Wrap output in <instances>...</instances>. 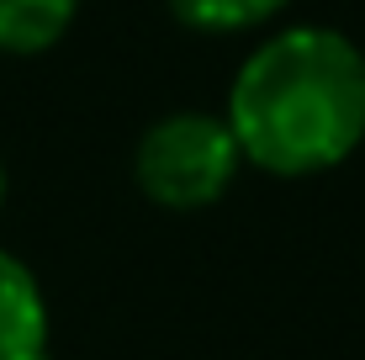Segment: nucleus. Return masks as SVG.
Wrapping results in <instances>:
<instances>
[{
	"label": "nucleus",
	"mask_w": 365,
	"mask_h": 360,
	"mask_svg": "<svg viewBox=\"0 0 365 360\" xmlns=\"http://www.w3.org/2000/svg\"><path fill=\"white\" fill-rule=\"evenodd\" d=\"M228 117L244 165L275 180L329 175L365 143V53L339 27L270 32L228 85Z\"/></svg>",
	"instance_id": "obj_1"
},
{
	"label": "nucleus",
	"mask_w": 365,
	"mask_h": 360,
	"mask_svg": "<svg viewBox=\"0 0 365 360\" xmlns=\"http://www.w3.org/2000/svg\"><path fill=\"white\" fill-rule=\"evenodd\" d=\"M244 154L222 111H170L133 148V180L165 212H201L233 191Z\"/></svg>",
	"instance_id": "obj_2"
},
{
	"label": "nucleus",
	"mask_w": 365,
	"mask_h": 360,
	"mask_svg": "<svg viewBox=\"0 0 365 360\" xmlns=\"http://www.w3.org/2000/svg\"><path fill=\"white\" fill-rule=\"evenodd\" d=\"M48 297L21 254L0 250V360H48Z\"/></svg>",
	"instance_id": "obj_3"
},
{
	"label": "nucleus",
	"mask_w": 365,
	"mask_h": 360,
	"mask_svg": "<svg viewBox=\"0 0 365 360\" xmlns=\"http://www.w3.org/2000/svg\"><path fill=\"white\" fill-rule=\"evenodd\" d=\"M80 16V0H0V53L37 58L64 43Z\"/></svg>",
	"instance_id": "obj_4"
},
{
	"label": "nucleus",
	"mask_w": 365,
	"mask_h": 360,
	"mask_svg": "<svg viewBox=\"0 0 365 360\" xmlns=\"http://www.w3.org/2000/svg\"><path fill=\"white\" fill-rule=\"evenodd\" d=\"M170 16L201 37H238L275 21L292 0H165Z\"/></svg>",
	"instance_id": "obj_5"
},
{
	"label": "nucleus",
	"mask_w": 365,
	"mask_h": 360,
	"mask_svg": "<svg viewBox=\"0 0 365 360\" xmlns=\"http://www.w3.org/2000/svg\"><path fill=\"white\" fill-rule=\"evenodd\" d=\"M6 191H11V175H6V165H0V207H6Z\"/></svg>",
	"instance_id": "obj_6"
}]
</instances>
